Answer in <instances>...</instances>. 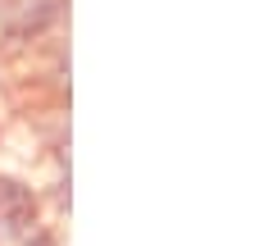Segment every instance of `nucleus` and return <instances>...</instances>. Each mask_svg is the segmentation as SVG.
<instances>
[{
    "label": "nucleus",
    "mask_w": 259,
    "mask_h": 246,
    "mask_svg": "<svg viewBox=\"0 0 259 246\" xmlns=\"http://www.w3.org/2000/svg\"><path fill=\"white\" fill-rule=\"evenodd\" d=\"M68 37V0H9L0 18V59L18 64Z\"/></svg>",
    "instance_id": "1"
},
{
    "label": "nucleus",
    "mask_w": 259,
    "mask_h": 246,
    "mask_svg": "<svg viewBox=\"0 0 259 246\" xmlns=\"http://www.w3.org/2000/svg\"><path fill=\"white\" fill-rule=\"evenodd\" d=\"M14 246H64V228H59V219H46V224H36L23 242Z\"/></svg>",
    "instance_id": "3"
},
{
    "label": "nucleus",
    "mask_w": 259,
    "mask_h": 246,
    "mask_svg": "<svg viewBox=\"0 0 259 246\" xmlns=\"http://www.w3.org/2000/svg\"><path fill=\"white\" fill-rule=\"evenodd\" d=\"M59 219L41 178L23 173V169H0V246L23 242L36 224Z\"/></svg>",
    "instance_id": "2"
},
{
    "label": "nucleus",
    "mask_w": 259,
    "mask_h": 246,
    "mask_svg": "<svg viewBox=\"0 0 259 246\" xmlns=\"http://www.w3.org/2000/svg\"><path fill=\"white\" fill-rule=\"evenodd\" d=\"M0 68H5V59H0Z\"/></svg>",
    "instance_id": "4"
}]
</instances>
